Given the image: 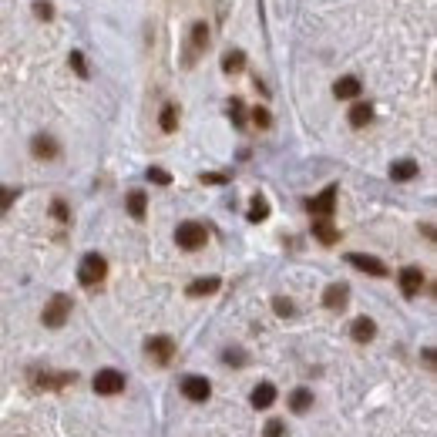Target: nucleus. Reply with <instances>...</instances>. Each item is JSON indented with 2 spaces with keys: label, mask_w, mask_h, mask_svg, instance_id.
Listing matches in <instances>:
<instances>
[{
  "label": "nucleus",
  "mask_w": 437,
  "mask_h": 437,
  "mask_svg": "<svg viewBox=\"0 0 437 437\" xmlns=\"http://www.w3.org/2000/svg\"><path fill=\"white\" fill-rule=\"evenodd\" d=\"M360 91H363L360 77H353V75L340 77V81L333 84V95H336V98H343V101H350V98H360Z\"/></svg>",
  "instance_id": "obj_12"
},
{
  "label": "nucleus",
  "mask_w": 437,
  "mask_h": 437,
  "mask_svg": "<svg viewBox=\"0 0 437 437\" xmlns=\"http://www.w3.org/2000/svg\"><path fill=\"white\" fill-rule=\"evenodd\" d=\"M273 404H276V387L259 384L256 390H253V407H256V411H266V407H273Z\"/></svg>",
  "instance_id": "obj_16"
},
{
  "label": "nucleus",
  "mask_w": 437,
  "mask_h": 437,
  "mask_svg": "<svg viewBox=\"0 0 437 437\" xmlns=\"http://www.w3.org/2000/svg\"><path fill=\"white\" fill-rule=\"evenodd\" d=\"M34 14H37L41 21H51V17H54V7H51V3H44V0H37V3H34Z\"/></svg>",
  "instance_id": "obj_29"
},
{
  "label": "nucleus",
  "mask_w": 437,
  "mask_h": 437,
  "mask_svg": "<svg viewBox=\"0 0 437 437\" xmlns=\"http://www.w3.org/2000/svg\"><path fill=\"white\" fill-rule=\"evenodd\" d=\"M182 394L188 400L202 404V400H208V394H212V384H208L206 377H182Z\"/></svg>",
  "instance_id": "obj_8"
},
{
  "label": "nucleus",
  "mask_w": 437,
  "mask_h": 437,
  "mask_svg": "<svg viewBox=\"0 0 437 437\" xmlns=\"http://www.w3.org/2000/svg\"><path fill=\"white\" fill-rule=\"evenodd\" d=\"M30 152L37 155V158H48V162H51V158H57V155H61V145L54 142L51 135H37V138L30 142Z\"/></svg>",
  "instance_id": "obj_13"
},
{
  "label": "nucleus",
  "mask_w": 437,
  "mask_h": 437,
  "mask_svg": "<svg viewBox=\"0 0 437 437\" xmlns=\"http://www.w3.org/2000/svg\"><path fill=\"white\" fill-rule=\"evenodd\" d=\"M222 360L232 363V367H242V363H246V353H242V350H226V353H222Z\"/></svg>",
  "instance_id": "obj_31"
},
{
  "label": "nucleus",
  "mask_w": 437,
  "mask_h": 437,
  "mask_svg": "<svg viewBox=\"0 0 437 437\" xmlns=\"http://www.w3.org/2000/svg\"><path fill=\"white\" fill-rule=\"evenodd\" d=\"M347 300H350V286L347 283L327 286V293H323V307L327 309H343L347 307Z\"/></svg>",
  "instance_id": "obj_11"
},
{
  "label": "nucleus",
  "mask_w": 437,
  "mask_h": 437,
  "mask_svg": "<svg viewBox=\"0 0 437 437\" xmlns=\"http://www.w3.org/2000/svg\"><path fill=\"white\" fill-rule=\"evenodd\" d=\"M188 37H192V41H188V54H185V68H192V61L208 48V24L206 21H195Z\"/></svg>",
  "instance_id": "obj_5"
},
{
  "label": "nucleus",
  "mask_w": 437,
  "mask_h": 437,
  "mask_svg": "<svg viewBox=\"0 0 437 437\" xmlns=\"http://www.w3.org/2000/svg\"><path fill=\"white\" fill-rule=\"evenodd\" d=\"M266 215H269V202H266L262 195H256V199H253V208H249V222H262Z\"/></svg>",
  "instance_id": "obj_24"
},
{
  "label": "nucleus",
  "mask_w": 437,
  "mask_h": 437,
  "mask_svg": "<svg viewBox=\"0 0 437 437\" xmlns=\"http://www.w3.org/2000/svg\"><path fill=\"white\" fill-rule=\"evenodd\" d=\"M350 336H353L357 343H370V340L377 336V323H373L370 316H357L353 327H350Z\"/></svg>",
  "instance_id": "obj_14"
},
{
  "label": "nucleus",
  "mask_w": 437,
  "mask_h": 437,
  "mask_svg": "<svg viewBox=\"0 0 437 437\" xmlns=\"http://www.w3.org/2000/svg\"><path fill=\"white\" fill-rule=\"evenodd\" d=\"M229 118H232V125H235V128H242V125H246V108H242L239 98H232V101H229Z\"/></svg>",
  "instance_id": "obj_25"
},
{
  "label": "nucleus",
  "mask_w": 437,
  "mask_h": 437,
  "mask_svg": "<svg viewBox=\"0 0 437 437\" xmlns=\"http://www.w3.org/2000/svg\"><path fill=\"white\" fill-rule=\"evenodd\" d=\"M347 262H350L353 269H360V273H370V276H387V273H390L377 256H363V253H350Z\"/></svg>",
  "instance_id": "obj_9"
},
{
  "label": "nucleus",
  "mask_w": 437,
  "mask_h": 437,
  "mask_svg": "<svg viewBox=\"0 0 437 437\" xmlns=\"http://www.w3.org/2000/svg\"><path fill=\"white\" fill-rule=\"evenodd\" d=\"M289 407H293V414H307L309 407H313V394H309L307 387L293 390V397H289Z\"/></svg>",
  "instance_id": "obj_21"
},
{
  "label": "nucleus",
  "mask_w": 437,
  "mask_h": 437,
  "mask_svg": "<svg viewBox=\"0 0 437 437\" xmlns=\"http://www.w3.org/2000/svg\"><path fill=\"white\" fill-rule=\"evenodd\" d=\"M148 179H152L155 185H168V182H172V175H168L165 168H148Z\"/></svg>",
  "instance_id": "obj_30"
},
{
  "label": "nucleus",
  "mask_w": 437,
  "mask_h": 437,
  "mask_svg": "<svg viewBox=\"0 0 437 437\" xmlns=\"http://www.w3.org/2000/svg\"><path fill=\"white\" fill-rule=\"evenodd\" d=\"M95 390L104 394V397L122 394V390H125V373H122V370H115V367H104V370L95 373Z\"/></svg>",
  "instance_id": "obj_4"
},
{
  "label": "nucleus",
  "mask_w": 437,
  "mask_h": 437,
  "mask_svg": "<svg viewBox=\"0 0 437 437\" xmlns=\"http://www.w3.org/2000/svg\"><path fill=\"white\" fill-rule=\"evenodd\" d=\"M175 128H179V108L168 101L162 108V131H175Z\"/></svg>",
  "instance_id": "obj_23"
},
{
  "label": "nucleus",
  "mask_w": 437,
  "mask_h": 437,
  "mask_svg": "<svg viewBox=\"0 0 437 437\" xmlns=\"http://www.w3.org/2000/svg\"><path fill=\"white\" fill-rule=\"evenodd\" d=\"M41 387H61V384H75V373H61V377H51V373H41L37 377Z\"/></svg>",
  "instance_id": "obj_26"
},
{
  "label": "nucleus",
  "mask_w": 437,
  "mask_h": 437,
  "mask_svg": "<svg viewBox=\"0 0 437 437\" xmlns=\"http://www.w3.org/2000/svg\"><path fill=\"white\" fill-rule=\"evenodd\" d=\"M397 280H400V289H404V296H417V293L424 289V273H420V266H404Z\"/></svg>",
  "instance_id": "obj_10"
},
{
  "label": "nucleus",
  "mask_w": 437,
  "mask_h": 437,
  "mask_svg": "<svg viewBox=\"0 0 437 437\" xmlns=\"http://www.w3.org/2000/svg\"><path fill=\"white\" fill-rule=\"evenodd\" d=\"M246 68V54L242 51H226V57H222V71L226 75H239Z\"/></svg>",
  "instance_id": "obj_22"
},
{
  "label": "nucleus",
  "mask_w": 437,
  "mask_h": 437,
  "mask_svg": "<svg viewBox=\"0 0 437 437\" xmlns=\"http://www.w3.org/2000/svg\"><path fill=\"white\" fill-rule=\"evenodd\" d=\"M370 118H373V108H370L367 101H357L353 108H350V125H353V128H367Z\"/></svg>",
  "instance_id": "obj_19"
},
{
  "label": "nucleus",
  "mask_w": 437,
  "mask_h": 437,
  "mask_svg": "<svg viewBox=\"0 0 437 437\" xmlns=\"http://www.w3.org/2000/svg\"><path fill=\"white\" fill-rule=\"evenodd\" d=\"M202 182H208V185H222L226 175H202Z\"/></svg>",
  "instance_id": "obj_35"
},
{
  "label": "nucleus",
  "mask_w": 437,
  "mask_h": 437,
  "mask_svg": "<svg viewBox=\"0 0 437 437\" xmlns=\"http://www.w3.org/2000/svg\"><path fill=\"white\" fill-rule=\"evenodd\" d=\"M222 286V280L219 276H206V280H195V283L188 286V296H212L215 289Z\"/></svg>",
  "instance_id": "obj_20"
},
{
  "label": "nucleus",
  "mask_w": 437,
  "mask_h": 437,
  "mask_svg": "<svg viewBox=\"0 0 437 437\" xmlns=\"http://www.w3.org/2000/svg\"><path fill=\"white\" fill-rule=\"evenodd\" d=\"M145 350H148V357L155 363H172L175 357V343L168 340V336H152L148 343H145Z\"/></svg>",
  "instance_id": "obj_7"
},
{
  "label": "nucleus",
  "mask_w": 437,
  "mask_h": 437,
  "mask_svg": "<svg viewBox=\"0 0 437 437\" xmlns=\"http://www.w3.org/2000/svg\"><path fill=\"white\" fill-rule=\"evenodd\" d=\"M104 276H108V262H104V256L88 253V256L81 259V266H77V283L81 286H98Z\"/></svg>",
  "instance_id": "obj_1"
},
{
  "label": "nucleus",
  "mask_w": 437,
  "mask_h": 437,
  "mask_svg": "<svg viewBox=\"0 0 437 437\" xmlns=\"http://www.w3.org/2000/svg\"><path fill=\"white\" fill-rule=\"evenodd\" d=\"M68 61H71V68H75L77 75L88 77V64H84V54H81V51H71V57H68Z\"/></svg>",
  "instance_id": "obj_27"
},
{
  "label": "nucleus",
  "mask_w": 437,
  "mask_h": 437,
  "mask_svg": "<svg viewBox=\"0 0 437 437\" xmlns=\"http://www.w3.org/2000/svg\"><path fill=\"white\" fill-rule=\"evenodd\" d=\"M253 122H256L259 128H269V125H273V115H269L266 108H256V111H253Z\"/></svg>",
  "instance_id": "obj_28"
},
{
  "label": "nucleus",
  "mask_w": 437,
  "mask_h": 437,
  "mask_svg": "<svg viewBox=\"0 0 437 437\" xmlns=\"http://www.w3.org/2000/svg\"><path fill=\"white\" fill-rule=\"evenodd\" d=\"M68 316H71V296H64V293H57V296H51V303L44 307V327H51V330H57V327H64L68 323Z\"/></svg>",
  "instance_id": "obj_3"
},
{
  "label": "nucleus",
  "mask_w": 437,
  "mask_h": 437,
  "mask_svg": "<svg viewBox=\"0 0 437 437\" xmlns=\"http://www.w3.org/2000/svg\"><path fill=\"white\" fill-rule=\"evenodd\" d=\"M51 212H54V215H57V219H61V222H68V219H71V215H68V206H64V202H61V199H54Z\"/></svg>",
  "instance_id": "obj_34"
},
{
  "label": "nucleus",
  "mask_w": 437,
  "mask_h": 437,
  "mask_svg": "<svg viewBox=\"0 0 437 437\" xmlns=\"http://www.w3.org/2000/svg\"><path fill=\"white\" fill-rule=\"evenodd\" d=\"M417 172H420V168H417L414 158H404V162H394V165H390V179L394 182H411Z\"/></svg>",
  "instance_id": "obj_15"
},
{
  "label": "nucleus",
  "mask_w": 437,
  "mask_h": 437,
  "mask_svg": "<svg viewBox=\"0 0 437 437\" xmlns=\"http://www.w3.org/2000/svg\"><path fill=\"white\" fill-rule=\"evenodd\" d=\"M266 437H286V424L283 420H269L266 424Z\"/></svg>",
  "instance_id": "obj_32"
},
{
  "label": "nucleus",
  "mask_w": 437,
  "mask_h": 437,
  "mask_svg": "<svg viewBox=\"0 0 437 437\" xmlns=\"http://www.w3.org/2000/svg\"><path fill=\"white\" fill-rule=\"evenodd\" d=\"M273 307H276V313H280V316H293V303H289V300H283V296H276V300H273Z\"/></svg>",
  "instance_id": "obj_33"
},
{
  "label": "nucleus",
  "mask_w": 437,
  "mask_h": 437,
  "mask_svg": "<svg viewBox=\"0 0 437 437\" xmlns=\"http://www.w3.org/2000/svg\"><path fill=\"white\" fill-rule=\"evenodd\" d=\"M313 235H316L323 246H333L336 239H340V232L333 229V222H330V219H316V222H313Z\"/></svg>",
  "instance_id": "obj_17"
},
{
  "label": "nucleus",
  "mask_w": 437,
  "mask_h": 437,
  "mask_svg": "<svg viewBox=\"0 0 437 437\" xmlns=\"http://www.w3.org/2000/svg\"><path fill=\"white\" fill-rule=\"evenodd\" d=\"M336 208V185H327L320 195H313L309 199V212L316 215V219H330Z\"/></svg>",
  "instance_id": "obj_6"
},
{
  "label": "nucleus",
  "mask_w": 437,
  "mask_h": 437,
  "mask_svg": "<svg viewBox=\"0 0 437 437\" xmlns=\"http://www.w3.org/2000/svg\"><path fill=\"white\" fill-rule=\"evenodd\" d=\"M145 212H148V195H145L142 188L128 192V215L131 219H145Z\"/></svg>",
  "instance_id": "obj_18"
},
{
  "label": "nucleus",
  "mask_w": 437,
  "mask_h": 437,
  "mask_svg": "<svg viewBox=\"0 0 437 437\" xmlns=\"http://www.w3.org/2000/svg\"><path fill=\"white\" fill-rule=\"evenodd\" d=\"M206 239H208V229L202 222H182L179 229H175V242H179V249H185V253L202 249Z\"/></svg>",
  "instance_id": "obj_2"
}]
</instances>
